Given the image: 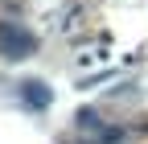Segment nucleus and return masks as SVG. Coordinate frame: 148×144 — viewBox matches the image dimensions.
<instances>
[{"instance_id": "1", "label": "nucleus", "mask_w": 148, "mask_h": 144, "mask_svg": "<svg viewBox=\"0 0 148 144\" xmlns=\"http://www.w3.org/2000/svg\"><path fill=\"white\" fill-rule=\"evenodd\" d=\"M29 49H33V37L25 29H16V25H0V53L4 58H29Z\"/></svg>"}, {"instance_id": "2", "label": "nucleus", "mask_w": 148, "mask_h": 144, "mask_svg": "<svg viewBox=\"0 0 148 144\" xmlns=\"http://www.w3.org/2000/svg\"><path fill=\"white\" fill-rule=\"evenodd\" d=\"M25 99H29V103H33V107H41V103H45V99H49V95H45V91H41V82H25Z\"/></svg>"}]
</instances>
